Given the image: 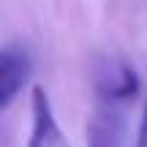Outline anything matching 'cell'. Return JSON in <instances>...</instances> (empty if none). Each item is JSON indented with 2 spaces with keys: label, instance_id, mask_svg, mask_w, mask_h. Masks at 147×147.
I'll use <instances>...</instances> for the list:
<instances>
[{
  "label": "cell",
  "instance_id": "2",
  "mask_svg": "<svg viewBox=\"0 0 147 147\" xmlns=\"http://www.w3.org/2000/svg\"><path fill=\"white\" fill-rule=\"evenodd\" d=\"M95 90L101 101H123L134 98L139 93V76L131 63L123 57H104L95 68Z\"/></svg>",
  "mask_w": 147,
  "mask_h": 147
},
{
  "label": "cell",
  "instance_id": "4",
  "mask_svg": "<svg viewBox=\"0 0 147 147\" xmlns=\"http://www.w3.org/2000/svg\"><path fill=\"white\" fill-rule=\"evenodd\" d=\"M125 136V115L117 101H104L95 109L87 128L90 147H123Z\"/></svg>",
  "mask_w": 147,
  "mask_h": 147
},
{
  "label": "cell",
  "instance_id": "5",
  "mask_svg": "<svg viewBox=\"0 0 147 147\" xmlns=\"http://www.w3.org/2000/svg\"><path fill=\"white\" fill-rule=\"evenodd\" d=\"M134 147H147V101H144V112H142V123H139V131H136V142Z\"/></svg>",
  "mask_w": 147,
  "mask_h": 147
},
{
  "label": "cell",
  "instance_id": "3",
  "mask_svg": "<svg viewBox=\"0 0 147 147\" xmlns=\"http://www.w3.org/2000/svg\"><path fill=\"white\" fill-rule=\"evenodd\" d=\"M30 142L27 147H71L65 134L60 131L55 109L49 104V95L44 93V87L33 90V101H30Z\"/></svg>",
  "mask_w": 147,
  "mask_h": 147
},
{
  "label": "cell",
  "instance_id": "1",
  "mask_svg": "<svg viewBox=\"0 0 147 147\" xmlns=\"http://www.w3.org/2000/svg\"><path fill=\"white\" fill-rule=\"evenodd\" d=\"M33 74V55L25 44H5L0 52V109H8Z\"/></svg>",
  "mask_w": 147,
  "mask_h": 147
}]
</instances>
